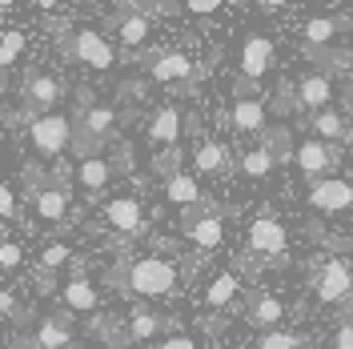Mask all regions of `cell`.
<instances>
[{
    "mask_svg": "<svg viewBox=\"0 0 353 349\" xmlns=\"http://www.w3.org/2000/svg\"><path fill=\"white\" fill-rule=\"evenodd\" d=\"M333 349H353V321H341L333 329Z\"/></svg>",
    "mask_w": 353,
    "mask_h": 349,
    "instance_id": "obj_34",
    "label": "cell"
},
{
    "mask_svg": "<svg viewBox=\"0 0 353 349\" xmlns=\"http://www.w3.org/2000/svg\"><path fill=\"white\" fill-rule=\"evenodd\" d=\"M345 109H350V112H353V85H350V88H345Z\"/></svg>",
    "mask_w": 353,
    "mask_h": 349,
    "instance_id": "obj_39",
    "label": "cell"
},
{
    "mask_svg": "<svg viewBox=\"0 0 353 349\" xmlns=\"http://www.w3.org/2000/svg\"><path fill=\"white\" fill-rule=\"evenodd\" d=\"M241 169H245V177H269L277 169V161H273V153L261 145V149H249V153L241 157Z\"/></svg>",
    "mask_w": 353,
    "mask_h": 349,
    "instance_id": "obj_28",
    "label": "cell"
},
{
    "mask_svg": "<svg viewBox=\"0 0 353 349\" xmlns=\"http://www.w3.org/2000/svg\"><path fill=\"white\" fill-rule=\"evenodd\" d=\"M32 213H37V221H44V225H61L65 213H68V193L61 189V185L37 189V197H32Z\"/></svg>",
    "mask_w": 353,
    "mask_h": 349,
    "instance_id": "obj_16",
    "label": "cell"
},
{
    "mask_svg": "<svg viewBox=\"0 0 353 349\" xmlns=\"http://www.w3.org/2000/svg\"><path fill=\"white\" fill-rule=\"evenodd\" d=\"M109 177H112V165L105 157H85V161L77 165V181H81L85 193H101V189L109 185Z\"/></svg>",
    "mask_w": 353,
    "mask_h": 349,
    "instance_id": "obj_23",
    "label": "cell"
},
{
    "mask_svg": "<svg viewBox=\"0 0 353 349\" xmlns=\"http://www.w3.org/2000/svg\"><path fill=\"white\" fill-rule=\"evenodd\" d=\"M193 165H197L201 173L217 177V173H225V169H229V149H225L221 141H201L197 153H193Z\"/></svg>",
    "mask_w": 353,
    "mask_h": 349,
    "instance_id": "obj_25",
    "label": "cell"
},
{
    "mask_svg": "<svg viewBox=\"0 0 353 349\" xmlns=\"http://www.w3.org/2000/svg\"><path fill=\"white\" fill-rule=\"evenodd\" d=\"M68 52H72L81 65L101 68V72L117 65V48H112V41H109V37H101V32H88V28L72 32V41H68Z\"/></svg>",
    "mask_w": 353,
    "mask_h": 349,
    "instance_id": "obj_6",
    "label": "cell"
},
{
    "mask_svg": "<svg viewBox=\"0 0 353 349\" xmlns=\"http://www.w3.org/2000/svg\"><path fill=\"white\" fill-rule=\"evenodd\" d=\"M257 8H261V12H277V8H285V4H277V0H261Z\"/></svg>",
    "mask_w": 353,
    "mask_h": 349,
    "instance_id": "obj_38",
    "label": "cell"
},
{
    "mask_svg": "<svg viewBox=\"0 0 353 349\" xmlns=\"http://www.w3.org/2000/svg\"><path fill=\"white\" fill-rule=\"evenodd\" d=\"M233 129L237 132H261L265 129V105L257 97H237L233 101Z\"/></svg>",
    "mask_w": 353,
    "mask_h": 349,
    "instance_id": "obj_22",
    "label": "cell"
},
{
    "mask_svg": "<svg viewBox=\"0 0 353 349\" xmlns=\"http://www.w3.org/2000/svg\"><path fill=\"white\" fill-rule=\"evenodd\" d=\"M28 141H32V149H37L41 157H52V161H57V157L72 145V121H68L65 112L32 117V125H28Z\"/></svg>",
    "mask_w": 353,
    "mask_h": 349,
    "instance_id": "obj_2",
    "label": "cell"
},
{
    "mask_svg": "<svg viewBox=\"0 0 353 349\" xmlns=\"http://www.w3.org/2000/svg\"><path fill=\"white\" fill-rule=\"evenodd\" d=\"M353 293V265L345 257H330L317 269V301L321 306H337Z\"/></svg>",
    "mask_w": 353,
    "mask_h": 349,
    "instance_id": "obj_4",
    "label": "cell"
},
{
    "mask_svg": "<svg viewBox=\"0 0 353 349\" xmlns=\"http://www.w3.org/2000/svg\"><path fill=\"white\" fill-rule=\"evenodd\" d=\"M237 289H241L237 273H217V277L209 281V289H205V306L225 309L229 301H233V297H237Z\"/></svg>",
    "mask_w": 353,
    "mask_h": 349,
    "instance_id": "obj_27",
    "label": "cell"
},
{
    "mask_svg": "<svg viewBox=\"0 0 353 349\" xmlns=\"http://www.w3.org/2000/svg\"><path fill=\"white\" fill-rule=\"evenodd\" d=\"M21 48H24V32H4L0 37V68H8L17 57H21Z\"/></svg>",
    "mask_w": 353,
    "mask_h": 349,
    "instance_id": "obj_30",
    "label": "cell"
},
{
    "mask_svg": "<svg viewBox=\"0 0 353 349\" xmlns=\"http://www.w3.org/2000/svg\"><path fill=\"white\" fill-rule=\"evenodd\" d=\"M273 65V41L261 37V32H253V37H245V48H241V72L245 81H261L265 72Z\"/></svg>",
    "mask_w": 353,
    "mask_h": 349,
    "instance_id": "obj_14",
    "label": "cell"
},
{
    "mask_svg": "<svg viewBox=\"0 0 353 349\" xmlns=\"http://www.w3.org/2000/svg\"><path fill=\"white\" fill-rule=\"evenodd\" d=\"M297 105L309 112H325L333 109V81H330V72H305L301 81H297Z\"/></svg>",
    "mask_w": 353,
    "mask_h": 349,
    "instance_id": "obj_8",
    "label": "cell"
},
{
    "mask_svg": "<svg viewBox=\"0 0 353 349\" xmlns=\"http://www.w3.org/2000/svg\"><path fill=\"white\" fill-rule=\"evenodd\" d=\"M176 137H181V109L176 105H165L149 121V145L169 153V149H176Z\"/></svg>",
    "mask_w": 353,
    "mask_h": 349,
    "instance_id": "obj_15",
    "label": "cell"
},
{
    "mask_svg": "<svg viewBox=\"0 0 353 349\" xmlns=\"http://www.w3.org/2000/svg\"><path fill=\"white\" fill-rule=\"evenodd\" d=\"M165 197H169L173 205H181L185 213H193L197 205H205V193H201L197 177H189V173H173L169 177V181H165Z\"/></svg>",
    "mask_w": 353,
    "mask_h": 349,
    "instance_id": "obj_17",
    "label": "cell"
},
{
    "mask_svg": "<svg viewBox=\"0 0 353 349\" xmlns=\"http://www.w3.org/2000/svg\"><path fill=\"white\" fill-rule=\"evenodd\" d=\"M0 217H17V201H12L8 185H0Z\"/></svg>",
    "mask_w": 353,
    "mask_h": 349,
    "instance_id": "obj_36",
    "label": "cell"
},
{
    "mask_svg": "<svg viewBox=\"0 0 353 349\" xmlns=\"http://www.w3.org/2000/svg\"><path fill=\"white\" fill-rule=\"evenodd\" d=\"M285 225L277 217H257L249 221V233H245V245L253 249V253H261V257H281L285 253Z\"/></svg>",
    "mask_w": 353,
    "mask_h": 349,
    "instance_id": "obj_7",
    "label": "cell"
},
{
    "mask_svg": "<svg viewBox=\"0 0 353 349\" xmlns=\"http://www.w3.org/2000/svg\"><path fill=\"white\" fill-rule=\"evenodd\" d=\"M257 349H301V337L293 329H265L257 337Z\"/></svg>",
    "mask_w": 353,
    "mask_h": 349,
    "instance_id": "obj_29",
    "label": "cell"
},
{
    "mask_svg": "<svg viewBox=\"0 0 353 349\" xmlns=\"http://www.w3.org/2000/svg\"><path fill=\"white\" fill-rule=\"evenodd\" d=\"M345 28V17H313L305 24V48L309 52H321L325 44H333Z\"/></svg>",
    "mask_w": 353,
    "mask_h": 349,
    "instance_id": "obj_20",
    "label": "cell"
},
{
    "mask_svg": "<svg viewBox=\"0 0 353 349\" xmlns=\"http://www.w3.org/2000/svg\"><path fill=\"white\" fill-rule=\"evenodd\" d=\"M309 132H313V141H321V145H345L353 137V125L345 112L337 109H325V112H309Z\"/></svg>",
    "mask_w": 353,
    "mask_h": 349,
    "instance_id": "obj_11",
    "label": "cell"
},
{
    "mask_svg": "<svg viewBox=\"0 0 353 349\" xmlns=\"http://www.w3.org/2000/svg\"><path fill=\"white\" fill-rule=\"evenodd\" d=\"M189 72H193V61H189L185 52H165V57H157L153 65H149V81L173 85V81H185Z\"/></svg>",
    "mask_w": 353,
    "mask_h": 349,
    "instance_id": "obj_19",
    "label": "cell"
},
{
    "mask_svg": "<svg viewBox=\"0 0 353 349\" xmlns=\"http://www.w3.org/2000/svg\"><path fill=\"white\" fill-rule=\"evenodd\" d=\"M157 349H197V341H193V337H185V333H173V337H165Z\"/></svg>",
    "mask_w": 353,
    "mask_h": 349,
    "instance_id": "obj_35",
    "label": "cell"
},
{
    "mask_svg": "<svg viewBox=\"0 0 353 349\" xmlns=\"http://www.w3.org/2000/svg\"><path fill=\"white\" fill-rule=\"evenodd\" d=\"M105 221H109L112 229L129 233V237H141V229H145V209H141L137 197H112L109 205H105Z\"/></svg>",
    "mask_w": 353,
    "mask_h": 349,
    "instance_id": "obj_12",
    "label": "cell"
},
{
    "mask_svg": "<svg viewBox=\"0 0 353 349\" xmlns=\"http://www.w3.org/2000/svg\"><path fill=\"white\" fill-rule=\"evenodd\" d=\"M32 346L37 349H68L72 346V326L57 321V317H44L41 326L32 329Z\"/></svg>",
    "mask_w": 353,
    "mask_h": 349,
    "instance_id": "obj_21",
    "label": "cell"
},
{
    "mask_svg": "<svg viewBox=\"0 0 353 349\" xmlns=\"http://www.w3.org/2000/svg\"><path fill=\"white\" fill-rule=\"evenodd\" d=\"M0 313H8V317H21V306H17V297H12L8 289H0Z\"/></svg>",
    "mask_w": 353,
    "mask_h": 349,
    "instance_id": "obj_37",
    "label": "cell"
},
{
    "mask_svg": "<svg viewBox=\"0 0 353 349\" xmlns=\"http://www.w3.org/2000/svg\"><path fill=\"white\" fill-rule=\"evenodd\" d=\"M309 205L317 213H353V181L350 177H325L309 185Z\"/></svg>",
    "mask_w": 353,
    "mask_h": 349,
    "instance_id": "obj_5",
    "label": "cell"
},
{
    "mask_svg": "<svg viewBox=\"0 0 353 349\" xmlns=\"http://www.w3.org/2000/svg\"><path fill=\"white\" fill-rule=\"evenodd\" d=\"M125 289L132 297H169L176 293V261L169 257H137L125 269Z\"/></svg>",
    "mask_w": 353,
    "mask_h": 349,
    "instance_id": "obj_1",
    "label": "cell"
},
{
    "mask_svg": "<svg viewBox=\"0 0 353 349\" xmlns=\"http://www.w3.org/2000/svg\"><path fill=\"white\" fill-rule=\"evenodd\" d=\"M17 265H24V249L17 241L0 237V269H17Z\"/></svg>",
    "mask_w": 353,
    "mask_h": 349,
    "instance_id": "obj_32",
    "label": "cell"
},
{
    "mask_svg": "<svg viewBox=\"0 0 353 349\" xmlns=\"http://www.w3.org/2000/svg\"><path fill=\"white\" fill-rule=\"evenodd\" d=\"M129 12H117L112 17V28H117V41L125 44V48H141V44L149 41V32H153V21H149V12H141L137 4H125Z\"/></svg>",
    "mask_w": 353,
    "mask_h": 349,
    "instance_id": "obj_10",
    "label": "cell"
},
{
    "mask_svg": "<svg viewBox=\"0 0 353 349\" xmlns=\"http://www.w3.org/2000/svg\"><path fill=\"white\" fill-rule=\"evenodd\" d=\"M293 161H297L301 177L313 185V181H325V177H333V169L341 165V153H337L333 145H321V141L305 137V141L293 149Z\"/></svg>",
    "mask_w": 353,
    "mask_h": 349,
    "instance_id": "obj_3",
    "label": "cell"
},
{
    "mask_svg": "<svg viewBox=\"0 0 353 349\" xmlns=\"http://www.w3.org/2000/svg\"><path fill=\"white\" fill-rule=\"evenodd\" d=\"M61 306L72 309V313H97V306H101L97 285L85 281V277H72V281L61 289Z\"/></svg>",
    "mask_w": 353,
    "mask_h": 349,
    "instance_id": "obj_18",
    "label": "cell"
},
{
    "mask_svg": "<svg viewBox=\"0 0 353 349\" xmlns=\"http://www.w3.org/2000/svg\"><path fill=\"white\" fill-rule=\"evenodd\" d=\"M68 257H72V249H68V245H48V249L41 253V269H44V273H57V269H65Z\"/></svg>",
    "mask_w": 353,
    "mask_h": 349,
    "instance_id": "obj_31",
    "label": "cell"
},
{
    "mask_svg": "<svg viewBox=\"0 0 353 349\" xmlns=\"http://www.w3.org/2000/svg\"><path fill=\"white\" fill-rule=\"evenodd\" d=\"M185 241H193L197 249H217L225 241V221L217 213H189L185 217Z\"/></svg>",
    "mask_w": 353,
    "mask_h": 349,
    "instance_id": "obj_13",
    "label": "cell"
},
{
    "mask_svg": "<svg viewBox=\"0 0 353 349\" xmlns=\"http://www.w3.org/2000/svg\"><path fill=\"white\" fill-rule=\"evenodd\" d=\"M281 317H285V306H281V297H273V293H257V301L249 309V321L261 329H277L281 326Z\"/></svg>",
    "mask_w": 353,
    "mask_h": 349,
    "instance_id": "obj_24",
    "label": "cell"
},
{
    "mask_svg": "<svg viewBox=\"0 0 353 349\" xmlns=\"http://www.w3.org/2000/svg\"><path fill=\"white\" fill-rule=\"evenodd\" d=\"M169 326L161 313H149V309H141V313H132L129 326H125V341H149V337H157L161 329Z\"/></svg>",
    "mask_w": 353,
    "mask_h": 349,
    "instance_id": "obj_26",
    "label": "cell"
},
{
    "mask_svg": "<svg viewBox=\"0 0 353 349\" xmlns=\"http://www.w3.org/2000/svg\"><path fill=\"white\" fill-rule=\"evenodd\" d=\"M181 8H185V12H193V17H213V12L221 8V0H185Z\"/></svg>",
    "mask_w": 353,
    "mask_h": 349,
    "instance_id": "obj_33",
    "label": "cell"
},
{
    "mask_svg": "<svg viewBox=\"0 0 353 349\" xmlns=\"http://www.w3.org/2000/svg\"><path fill=\"white\" fill-rule=\"evenodd\" d=\"M24 101H28V105H32V109L41 112H57V105H61V92H65V88H61V81H57V77H48V72H32V77H24Z\"/></svg>",
    "mask_w": 353,
    "mask_h": 349,
    "instance_id": "obj_9",
    "label": "cell"
},
{
    "mask_svg": "<svg viewBox=\"0 0 353 349\" xmlns=\"http://www.w3.org/2000/svg\"><path fill=\"white\" fill-rule=\"evenodd\" d=\"M105 349H121V346H105Z\"/></svg>",
    "mask_w": 353,
    "mask_h": 349,
    "instance_id": "obj_40",
    "label": "cell"
}]
</instances>
